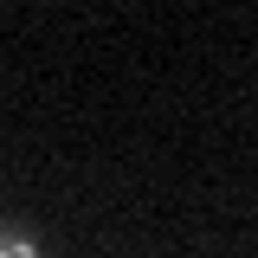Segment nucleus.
I'll return each instance as SVG.
<instances>
[{
  "label": "nucleus",
  "instance_id": "f257e3e1",
  "mask_svg": "<svg viewBox=\"0 0 258 258\" xmlns=\"http://www.w3.org/2000/svg\"><path fill=\"white\" fill-rule=\"evenodd\" d=\"M0 258H39V245L20 239V232H7V239H0Z\"/></svg>",
  "mask_w": 258,
  "mask_h": 258
}]
</instances>
